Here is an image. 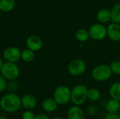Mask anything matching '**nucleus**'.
Segmentation results:
<instances>
[{"label": "nucleus", "instance_id": "nucleus-1", "mask_svg": "<svg viewBox=\"0 0 120 119\" xmlns=\"http://www.w3.org/2000/svg\"><path fill=\"white\" fill-rule=\"evenodd\" d=\"M0 106L1 109L6 113H15L22 107L21 97L13 92L5 94L1 99Z\"/></svg>", "mask_w": 120, "mask_h": 119}, {"label": "nucleus", "instance_id": "nucleus-2", "mask_svg": "<svg viewBox=\"0 0 120 119\" xmlns=\"http://www.w3.org/2000/svg\"><path fill=\"white\" fill-rule=\"evenodd\" d=\"M89 88L84 84H77L71 90V102L73 105L82 106L88 99Z\"/></svg>", "mask_w": 120, "mask_h": 119}, {"label": "nucleus", "instance_id": "nucleus-3", "mask_svg": "<svg viewBox=\"0 0 120 119\" xmlns=\"http://www.w3.org/2000/svg\"><path fill=\"white\" fill-rule=\"evenodd\" d=\"M53 98L58 105H65L71 101V90L66 86H59L54 90Z\"/></svg>", "mask_w": 120, "mask_h": 119}, {"label": "nucleus", "instance_id": "nucleus-4", "mask_svg": "<svg viewBox=\"0 0 120 119\" xmlns=\"http://www.w3.org/2000/svg\"><path fill=\"white\" fill-rule=\"evenodd\" d=\"M0 72L1 76L8 81L15 80L20 74V69L15 62H6L0 67Z\"/></svg>", "mask_w": 120, "mask_h": 119}, {"label": "nucleus", "instance_id": "nucleus-5", "mask_svg": "<svg viewBox=\"0 0 120 119\" xmlns=\"http://www.w3.org/2000/svg\"><path fill=\"white\" fill-rule=\"evenodd\" d=\"M112 74V72L110 65H100L96 66L91 72L93 79L98 82H103L108 80L111 77Z\"/></svg>", "mask_w": 120, "mask_h": 119}, {"label": "nucleus", "instance_id": "nucleus-6", "mask_svg": "<svg viewBox=\"0 0 120 119\" xmlns=\"http://www.w3.org/2000/svg\"><path fill=\"white\" fill-rule=\"evenodd\" d=\"M86 69V63L81 59H76L71 61L68 67V72L75 76H80L83 74Z\"/></svg>", "mask_w": 120, "mask_h": 119}, {"label": "nucleus", "instance_id": "nucleus-7", "mask_svg": "<svg viewBox=\"0 0 120 119\" xmlns=\"http://www.w3.org/2000/svg\"><path fill=\"white\" fill-rule=\"evenodd\" d=\"M22 52L16 47H8L6 48L3 53V58L6 62H17L21 58Z\"/></svg>", "mask_w": 120, "mask_h": 119}, {"label": "nucleus", "instance_id": "nucleus-8", "mask_svg": "<svg viewBox=\"0 0 120 119\" xmlns=\"http://www.w3.org/2000/svg\"><path fill=\"white\" fill-rule=\"evenodd\" d=\"M89 31L90 37L94 40H102L108 35L107 29L101 24H94L91 25Z\"/></svg>", "mask_w": 120, "mask_h": 119}, {"label": "nucleus", "instance_id": "nucleus-9", "mask_svg": "<svg viewBox=\"0 0 120 119\" xmlns=\"http://www.w3.org/2000/svg\"><path fill=\"white\" fill-rule=\"evenodd\" d=\"M26 46L33 51H37L42 47V40L37 35H31L26 40Z\"/></svg>", "mask_w": 120, "mask_h": 119}, {"label": "nucleus", "instance_id": "nucleus-10", "mask_svg": "<svg viewBox=\"0 0 120 119\" xmlns=\"http://www.w3.org/2000/svg\"><path fill=\"white\" fill-rule=\"evenodd\" d=\"M22 101V107L27 110H32L34 109L37 105V100L36 97L32 94H25L21 97Z\"/></svg>", "mask_w": 120, "mask_h": 119}, {"label": "nucleus", "instance_id": "nucleus-11", "mask_svg": "<svg viewBox=\"0 0 120 119\" xmlns=\"http://www.w3.org/2000/svg\"><path fill=\"white\" fill-rule=\"evenodd\" d=\"M67 119H85L84 112L80 106L74 105L68 110Z\"/></svg>", "mask_w": 120, "mask_h": 119}, {"label": "nucleus", "instance_id": "nucleus-12", "mask_svg": "<svg viewBox=\"0 0 120 119\" xmlns=\"http://www.w3.org/2000/svg\"><path fill=\"white\" fill-rule=\"evenodd\" d=\"M107 33L111 40L114 41H120V25L118 23L110 24L107 28Z\"/></svg>", "mask_w": 120, "mask_h": 119}, {"label": "nucleus", "instance_id": "nucleus-13", "mask_svg": "<svg viewBox=\"0 0 120 119\" xmlns=\"http://www.w3.org/2000/svg\"><path fill=\"white\" fill-rule=\"evenodd\" d=\"M58 106V105L57 104V102L53 97L52 98H51V97L46 98L43 100V102L41 103V107H42L43 110L48 113L54 112L57 109Z\"/></svg>", "mask_w": 120, "mask_h": 119}, {"label": "nucleus", "instance_id": "nucleus-14", "mask_svg": "<svg viewBox=\"0 0 120 119\" xmlns=\"http://www.w3.org/2000/svg\"><path fill=\"white\" fill-rule=\"evenodd\" d=\"M120 101L111 98L109 100L105 105V109L108 113H116L120 111Z\"/></svg>", "mask_w": 120, "mask_h": 119}, {"label": "nucleus", "instance_id": "nucleus-15", "mask_svg": "<svg viewBox=\"0 0 120 119\" xmlns=\"http://www.w3.org/2000/svg\"><path fill=\"white\" fill-rule=\"evenodd\" d=\"M97 18L98 21L102 23H106L109 22L112 19L111 11H109L108 9L100 10L97 14Z\"/></svg>", "mask_w": 120, "mask_h": 119}, {"label": "nucleus", "instance_id": "nucleus-16", "mask_svg": "<svg viewBox=\"0 0 120 119\" xmlns=\"http://www.w3.org/2000/svg\"><path fill=\"white\" fill-rule=\"evenodd\" d=\"M109 94L111 98L120 101V82H116L111 85L109 89Z\"/></svg>", "mask_w": 120, "mask_h": 119}, {"label": "nucleus", "instance_id": "nucleus-17", "mask_svg": "<svg viewBox=\"0 0 120 119\" xmlns=\"http://www.w3.org/2000/svg\"><path fill=\"white\" fill-rule=\"evenodd\" d=\"M14 0H0V10L3 12H9L15 7Z\"/></svg>", "mask_w": 120, "mask_h": 119}, {"label": "nucleus", "instance_id": "nucleus-18", "mask_svg": "<svg viewBox=\"0 0 120 119\" xmlns=\"http://www.w3.org/2000/svg\"><path fill=\"white\" fill-rule=\"evenodd\" d=\"M76 39L80 42H85L90 37L89 31L85 29H79L76 32Z\"/></svg>", "mask_w": 120, "mask_h": 119}, {"label": "nucleus", "instance_id": "nucleus-19", "mask_svg": "<svg viewBox=\"0 0 120 119\" xmlns=\"http://www.w3.org/2000/svg\"><path fill=\"white\" fill-rule=\"evenodd\" d=\"M112 22L120 23V2L116 4L111 10Z\"/></svg>", "mask_w": 120, "mask_h": 119}, {"label": "nucleus", "instance_id": "nucleus-20", "mask_svg": "<svg viewBox=\"0 0 120 119\" xmlns=\"http://www.w3.org/2000/svg\"><path fill=\"white\" fill-rule=\"evenodd\" d=\"M101 98V92L96 88H91L88 90V100L92 102L98 101Z\"/></svg>", "mask_w": 120, "mask_h": 119}, {"label": "nucleus", "instance_id": "nucleus-21", "mask_svg": "<svg viewBox=\"0 0 120 119\" xmlns=\"http://www.w3.org/2000/svg\"><path fill=\"white\" fill-rule=\"evenodd\" d=\"M34 51L29 49V48H27V49H25L22 52V54H21V59L26 62H32L34 58Z\"/></svg>", "mask_w": 120, "mask_h": 119}, {"label": "nucleus", "instance_id": "nucleus-22", "mask_svg": "<svg viewBox=\"0 0 120 119\" xmlns=\"http://www.w3.org/2000/svg\"><path fill=\"white\" fill-rule=\"evenodd\" d=\"M110 67L111 68V70L112 73L117 75H120V60H115L110 63Z\"/></svg>", "mask_w": 120, "mask_h": 119}, {"label": "nucleus", "instance_id": "nucleus-23", "mask_svg": "<svg viewBox=\"0 0 120 119\" xmlns=\"http://www.w3.org/2000/svg\"><path fill=\"white\" fill-rule=\"evenodd\" d=\"M99 112V108L98 106L95 105H91L89 106L86 109V113L89 116H95L98 114Z\"/></svg>", "mask_w": 120, "mask_h": 119}, {"label": "nucleus", "instance_id": "nucleus-24", "mask_svg": "<svg viewBox=\"0 0 120 119\" xmlns=\"http://www.w3.org/2000/svg\"><path fill=\"white\" fill-rule=\"evenodd\" d=\"M35 116L36 115L34 114V113L32 110L26 109L25 112H22L21 118H22V119H34Z\"/></svg>", "mask_w": 120, "mask_h": 119}, {"label": "nucleus", "instance_id": "nucleus-25", "mask_svg": "<svg viewBox=\"0 0 120 119\" xmlns=\"http://www.w3.org/2000/svg\"><path fill=\"white\" fill-rule=\"evenodd\" d=\"M14 81H10V83L7 86L8 90H9L11 92H13L18 89V83Z\"/></svg>", "mask_w": 120, "mask_h": 119}, {"label": "nucleus", "instance_id": "nucleus-26", "mask_svg": "<svg viewBox=\"0 0 120 119\" xmlns=\"http://www.w3.org/2000/svg\"><path fill=\"white\" fill-rule=\"evenodd\" d=\"M7 83L6 79L4 78L2 76H0V90L1 92H4L6 89H7Z\"/></svg>", "mask_w": 120, "mask_h": 119}, {"label": "nucleus", "instance_id": "nucleus-27", "mask_svg": "<svg viewBox=\"0 0 120 119\" xmlns=\"http://www.w3.org/2000/svg\"><path fill=\"white\" fill-rule=\"evenodd\" d=\"M105 119H120V114L116 113H108L105 116Z\"/></svg>", "mask_w": 120, "mask_h": 119}, {"label": "nucleus", "instance_id": "nucleus-28", "mask_svg": "<svg viewBox=\"0 0 120 119\" xmlns=\"http://www.w3.org/2000/svg\"><path fill=\"white\" fill-rule=\"evenodd\" d=\"M34 119H50V118L45 114H39L35 116Z\"/></svg>", "mask_w": 120, "mask_h": 119}, {"label": "nucleus", "instance_id": "nucleus-29", "mask_svg": "<svg viewBox=\"0 0 120 119\" xmlns=\"http://www.w3.org/2000/svg\"><path fill=\"white\" fill-rule=\"evenodd\" d=\"M51 119H65V118H63V117H62V116H56V117L52 118Z\"/></svg>", "mask_w": 120, "mask_h": 119}, {"label": "nucleus", "instance_id": "nucleus-30", "mask_svg": "<svg viewBox=\"0 0 120 119\" xmlns=\"http://www.w3.org/2000/svg\"><path fill=\"white\" fill-rule=\"evenodd\" d=\"M4 63H5V62H3V60H2V59H1V60H0V67H1L4 65Z\"/></svg>", "mask_w": 120, "mask_h": 119}, {"label": "nucleus", "instance_id": "nucleus-31", "mask_svg": "<svg viewBox=\"0 0 120 119\" xmlns=\"http://www.w3.org/2000/svg\"><path fill=\"white\" fill-rule=\"evenodd\" d=\"M0 119H7V117H6L5 116L1 115V116H0Z\"/></svg>", "mask_w": 120, "mask_h": 119}, {"label": "nucleus", "instance_id": "nucleus-32", "mask_svg": "<svg viewBox=\"0 0 120 119\" xmlns=\"http://www.w3.org/2000/svg\"></svg>", "mask_w": 120, "mask_h": 119}]
</instances>
